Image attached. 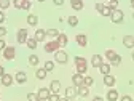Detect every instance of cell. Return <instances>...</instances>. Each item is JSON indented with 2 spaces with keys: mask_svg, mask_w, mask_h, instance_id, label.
I'll list each match as a JSON object with an SVG mask.
<instances>
[{
  "mask_svg": "<svg viewBox=\"0 0 134 101\" xmlns=\"http://www.w3.org/2000/svg\"><path fill=\"white\" fill-rule=\"evenodd\" d=\"M123 18H125V13H123L121 10H118V8H116V10H112L110 19H112L113 23H116V24H118V23H121V21H123Z\"/></svg>",
  "mask_w": 134,
  "mask_h": 101,
  "instance_id": "6da1fadb",
  "label": "cell"
},
{
  "mask_svg": "<svg viewBox=\"0 0 134 101\" xmlns=\"http://www.w3.org/2000/svg\"><path fill=\"white\" fill-rule=\"evenodd\" d=\"M27 24L29 26H37L38 24V18H37L35 14H29L27 16Z\"/></svg>",
  "mask_w": 134,
  "mask_h": 101,
  "instance_id": "ac0fdd59",
  "label": "cell"
},
{
  "mask_svg": "<svg viewBox=\"0 0 134 101\" xmlns=\"http://www.w3.org/2000/svg\"><path fill=\"white\" fill-rule=\"evenodd\" d=\"M70 5L74 10H81L83 8V0H70Z\"/></svg>",
  "mask_w": 134,
  "mask_h": 101,
  "instance_id": "44dd1931",
  "label": "cell"
},
{
  "mask_svg": "<svg viewBox=\"0 0 134 101\" xmlns=\"http://www.w3.org/2000/svg\"><path fill=\"white\" fill-rule=\"evenodd\" d=\"M3 21H5V13H3V11H0V24H2Z\"/></svg>",
  "mask_w": 134,
  "mask_h": 101,
  "instance_id": "7bdbcfd3",
  "label": "cell"
},
{
  "mask_svg": "<svg viewBox=\"0 0 134 101\" xmlns=\"http://www.w3.org/2000/svg\"><path fill=\"white\" fill-rule=\"evenodd\" d=\"M93 82H94V79L93 77H85V85H93Z\"/></svg>",
  "mask_w": 134,
  "mask_h": 101,
  "instance_id": "74e56055",
  "label": "cell"
},
{
  "mask_svg": "<svg viewBox=\"0 0 134 101\" xmlns=\"http://www.w3.org/2000/svg\"><path fill=\"white\" fill-rule=\"evenodd\" d=\"M54 59H56L59 64H65L67 59H69V56H67V53L62 52V50H58V52L54 53Z\"/></svg>",
  "mask_w": 134,
  "mask_h": 101,
  "instance_id": "3957f363",
  "label": "cell"
},
{
  "mask_svg": "<svg viewBox=\"0 0 134 101\" xmlns=\"http://www.w3.org/2000/svg\"><path fill=\"white\" fill-rule=\"evenodd\" d=\"M59 101H69V98H59Z\"/></svg>",
  "mask_w": 134,
  "mask_h": 101,
  "instance_id": "681fc988",
  "label": "cell"
},
{
  "mask_svg": "<svg viewBox=\"0 0 134 101\" xmlns=\"http://www.w3.org/2000/svg\"><path fill=\"white\" fill-rule=\"evenodd\" d=\"M118 7V0H109V8L110 10H116Z\"/></svg>",
  "mask_w": 134,
  "mask_h": 101,
  "instance_id": "1f68e13d",
  "label": "cell"
},
{
  "mask_svg": "<svg viewBox=\"0 0 134 101\" xmlns=\"http://www.w3.org/2000/svg\"><path fill=\"white\" fill-rule=\"evenodd\" d=\"M30 8V0H24V5H23V10H29Z\"/></svg>",
  "mask_w": 134,
  "mask_h": 101,
  "instance_id": "f35d334b",
  "label": "cell"
},
{
  "mask_svg": "<svg viewBox=\"0 0 134 101\" xmlns=\"http://www.w3.org/2000/svg\"><path fill=\"white\" fill-rule=\"evenodd\" d=\"M45 32H46L48 37H58V36H59V32H58L56 29H48V31H45Z\"/></svg>",
  "mask_w": 134,
  "mask_h": 101,
  "instance_id": "f1b7e54d",
  "label": "cell"
},
{
  "mask_svg": "<svg viewBox=\"0 0 134 101\" xmlns=\"http://www.w3.org/2000/svg\"><path fill=\"white\" fill-rule=\"evenodd\" d=\"M26 80H27V75L24 72H18V74H16V82H18V83H26Z\"/></svg>",
  "mask_w": 134,
  "mask_h": 101,
  "instance_id": "7402d4cb",
  "label": "cell"
},
{
  "mask_svg": "<svg viewBox=\"0 0 134 101\" xmlns=\"http://www.w3.org/2000/svg\"><path fill=\"white\" fill-rule=\"evenodd\" d=\"M105 56H107V59L112 63L113 59H115V56H116V53L113 52V50H107V52H105Z\"/></svg>",
  "mask_w": 134,
  "mask_h": 101,
  "instance_id": "484cf974",
  "label": "cell"
},
{
  "mask_svg": "<svg viewBox=\"0 0 134 101\" xmlns=\"http://www.w3.org/2000/svg\"><path fill=\"white\" fill-rule=\"evenodd\" d=\"M132 18H134V14H132Z\"/></svg>",
  "mask_w": 134,
  "mask_h": 101,
  "instance_id": "db71d44e",
  "label": "cell"
},
{
  "mask_svg": "<svg viewBox=\"0 0 134 101\" xmlns=\"http://www.w3.org/2000/svg\"><path fill=\"white\" fill-rule=\"evenodd\" d=\"M120 63H121V56H118V55H116V56H115V59L112 61V64H113V66H118Z\"/></svg>",
  "mask_w": 134,
  "mask_h": 101,
  "instance_id": "8d00e7d4",
  "label": "cell"
},
{
  "mask_svg": "<svg viewBox=\"0 0 134 101\" xmlns=\"http://www.w3.org/2000/svg\"><path fill=\"white\" fill-rule=\"evenodd\" d=\"M26 43H27V47H29L30 50H35V48H37V40H35V39H27Z\"/></svg>",
  "mask_w": 134,
  "mask_h": 101,
  "instance_id": "d4e9b609",
  "label": "cell"
},
{
  "mask_svg": "<svg viewBox=\"0 0 134 101\" xmlns=\"http://www.w3.org/2000/svg\"><path fill=\"white\" fill-rule=\"evenodd\" d=\"M35 75H37V79H40V80H43V79L46 77V71H45V69H37V72H35Z\"/></svg>",
  "mask_w": 134,
  "mask_h": 101,
  "instance_id": "83f0119b",
  "label": "cell"
},
{
  "mask_svg": "<svg viewBox=\"0 0 134 101\" xmlns=\"http://www.w3.org/2000/svg\"><path fill=\"white\" fill-rule=\"evenodd\" d=\"M27 101H40V98H38L37 93H29L27 95Z\"/></svg>",
  "mask_w": 134,
  "mask_h": 101,
  "instance_id": "f546056e",
  "label": "cell"
},
{
  "mask_svg": "<svg viewBox=\"0 0 134 101\" xmlns=\"http://www.w3.org/2000/svg\"><path fill=\"white\" fill-rule=\"evenodd\" d=\"M13 3H14V7H16V8H23V5H24V0H14Z\"/></svg>",
  "mask_w": 134,
  "mask_h": 101,
  "instance_id": "d590c367",
  "label": "cell"
},
{
  "mask_svg": "<svg viewBox=\"0 0 134 101\" xmlns=\"http://www.w3.org/2000/svg\"><path fill=\"white\" fill-rule=\"evenodd\" d=\"M3 74H5V71H3V67H2V66H0V77H2Z\"/></svg>",
  "mask_w": 134,
  "mask_h": 101,
  "instance_id": "c3c4849f",
  "label": "cell"
},
{
  "mask_svg": "<svg viewBox=\"0 0 134 101\" xmlns=\"http://www.w3.org/2000/svg\"><path fill=\"white\" fill-rule=\"evenodd\" d=\"M91 64H93L94 67H99L100 64H102V56H100V55H93V58H91Z\"/></svg>",
  "mask_w": 134,
  "mask_h": 101,
  "instance_id": "5bb4252c",
  "label": "cell"
},
{
  "mask_svg": "<svg viewBox=\"0 0 134 101\" xmlns=\"http://www.w3.org/2000/svg\"><path fill=\"white\" fill-rule=\"evenodd\" d=\"M131 7H132V8H134V0H131Z\"/></svg>",
  "mask_w": 134,
  "mask_h": 101,
  "instance_id": "f907efd6",
  "label": "cell"
},
{
  "mask_svg": "<svg viewBox=\"0 0 134 101\" xmlns=\"http://www.w3.org/2000/svg\"><path fill=\"white\" fill-rule=\"evenodd\" d=\"M102 8H104V5H102V3H96V10H97L99 13H100V10H102Z\"/></svg>",
  "mask_w": 134,
  "mask_h": 101,
  "instance_id": "ee69618b",
  "label": "cell"
},
{
  "mask_svg": "<svg viewBox=\"0 0 134 101\" xmlns=\"http://www.w3.org/2000/svg\"><path fill=\"white\" fill-rule=\"evenodd\" d=\"M16 40H18L19 43H26L27 42V31L26 29H19L18 36H16Z\"/></svg>",
  "mask_w": 134,
  "mask_h": 101,
  "instance_id": "5b68a950",
  "label": "cell"
},
{
  "mask_svg": "<svg viewBox=\"0 0 134 101\" xmlns=\"http://www.w3.org/2000/svg\"><path fill=\"white\" fill-rule=\"evenodd\" d=\"M72 82L75 83V87H80V85H83L85 83V77H83V74H75L74 77H72Z\"/></svg>",
  "mask_w": 134,
  "mask_h": 101,
  "instance_id": "8992f818",
  "label": "cell"
},
{
  "mask_svg": "<svg viewBox=\"0 0 134 101\" xmlns=\"http://www.w3.org/2000/svg\"><path fill=\"white\" fill-rule=\"evenodd\" d=\"M8 7H10V0H0V8L2 10L8 8Z\"/></svg>",
  "mask_w": 134,
  "mask_h": 101,
  "instance_id": "836d02e7",
  "label": "cell"
},
{
  "mask_svg": "<svg viewBox=\"0 0 134 101\" xmlns=\"http://www.w3.org/2000/svg\"><path fill=\"white\" fill-rule=\"evenodd\" d=\"M78 95V90L75 88V87H69V88H65V98H75Z\"/></svg>",
  "mask_w": 134,
  "mask_h": 101,
  "instance_id": "52a82bcc",
  "label": "cell"
},
{
  "mask_svg": "<svg viewBox=\"0 0 134 101\" xmlns=\"http://www.w3.org/2000/svg\"><path fill=\"white\" fill-rule=\"evenodd\" d=\"M132 59H134V53H132Z\"/></svg>",
  "mask_w": 134,
  "mask_h": 101,
  "instance_id": "f5cc1de1",
  "label": "cell"
},
{
  "mask_svg": "<svg viewBox=\"0 0 134 101\" xmlns=\"http://www.w3.org/2000/svg\"><path fill=\"white\" fill-rule=\"evenodd\" d=\"M45 37H46V32H45L43 29H37L35 37H34V39H35L37 42H43V40H45Z\"/></svg>",
  "mask_w": 134,
  "mask_h": 101,
  "instance_id": "7c38bea8",
  "label": "cell"
},
{
  "mask_svg": "<svg viewBox=\"0 0 134 101\" xmlns=\"http://www.w3.org/2000/svg\"><path fill=\"white\" fill-rule=\"evenodd\" d=\"M100 14H102V16H110L112 14V10L109 7H104L102 10H100Z\"/></svg>",
  "mask_w": 134,
  "mask_h": 101,
  "instance_id": "d6a6232c",
  "label": "cell"
},
{
  "mask_svg": "<svg viewBox=\"0 0 134 101\" xmlns=\"http://www.w3.org/2000/svg\"><path fill=\"white\" fill-rule=\"evenodd\" d=\"M120 101H132V98L131 96H128V95H125V96H121V99Z\"/></svg>",
  "mask_w": 134,
  "mask_h": 101,
  "instance_id": "60d3db41",
  "label": "cell"
},
{
  "mask_svg": "<svg viewBox=\"0 0 134 101\" xmlns=\"http://www.w3.org/2000/svg\"><path fill=\"white\" fill-rule=\"evenodd\" d=\"M104 83H105L107 87H113V85H115V77H113V75H110V74L104 75Z\"/></svg>",
  "mask_w": 134,
  "mask_h": 101,
  "instance_id": "2e32d148",
  "label": "cell"
},
{
  "mask_svg": "<svg viewBox=\"0 0 134 101\" xmlns=\"http://www.w3.org/2000/svg\"><path fill=\"white\" fill-rule=\"evenodd\" d=\"M75 63H77V64H78V63H86V59L81 58V56H75Z\"/></svg>",
  "mask_w": 134,
  "mask_h": 101,
  "instance_id": "ab89813d",
  "label": "cell"
},
{
  "mask_svg": "<svg viewBox=\"0 0 134 101\" xmlns=\"http://www.w3.org/2000/svg\"><path fill=\"white\" fill-rule=\"evenodd\" d=\"M86 71H88L86 63H78V64H77V72H78V74H85Z\"/></svg>",
  "mask_w": 134,
  "mask_h": 101,
  "instance_id": "ffe728a7",
  "label": "cell"
},
{
  "mask_svg": "<svg viewBox=\"0 0 134 101\" xmlns=\"http://www.w3.org/2000/svg\"><path fill=\"white\" fill-rule=\"evenodd\" d=\"M37 2H45V0H37Z\"/></svg>",
  "mask_w": 134,
  "mask_h": 101,
  "instance_id": "816d5d0a",
  "label": "cell"
},
{
  "mask_svg": "<svg viewBox=\"0 0 134 101\" xmlns=\"http://www.w3.org/2000/svg\"><path fill=\"white\" fill-rule=\"evenodd\" d=\"M0 79H2V83H3L5 87H10L11 83H13V77H11L10 74H3L2 77H0Z\"/></svg>",
  "mask_w": 134,
  "mask_h": 101,
  "instance_id": "4fadbf2b",
  "label": "cell"
},
{
  "mask_svg": "<svg viewBox=\"0 0 134 101\" xmlns=\"http://www.w3.org/2000/svg\"><path fill=\"white\" fill-rule=\"evenodd\" d=\"M53 2H54V5H59V7H61V5L64 3V0H53Z\"/></svg>",
  "mask_w": 134,
  "mask_h": 101,
  "instance_id": "bcb514c9",
  "label": "cell"
},
{
  "mask_svg": "<svg viewBox=\"0 0 134 101\" xmlns=\"http://www.w3.org/2000/svg\"><path fill=\"white\" fill-rule=\"evenodd\" d=\"M93 101H104V99L100 98V96H96V98H93Z\"/></svg>",
  "mask_w": 134,
  "mask_h": 101,
  "instance_id": "7dc6e473",
  "label": "cell"
},
{
  "mask_svg": "<svg viewBox=\"0 0 134 101\" xmlns=\"http://www.w3.org/2000/svg\"><path fill=\"white\" fill-rule=\"evenodd\" d=\"M56 39H58V43H59L61 47H65L67 42H69V40H67V36H65V34H59Z\"/></svg>",
  "mask_w": 134,
  "mask_h": 101,
  "instance_id": "d6986e66",
  "label": "cell"
},
{
  "mask_svg": "<svg viewBox=\"0 0 134 101\" xmlns=\"http://www.w3.org/2000/svg\"><path fill=\"white\" fill-rule=\"evenodd\" d=\"M118 99V92L116 90H109L107 92V101H116Z\"/></svg>",
  "mask_w": 134,
  "mask_h": 101,
  "instance_id": "e0dca14e",
  "label": "cell"
},
{
  "mask_svg": "<svg viewBox=\"0 0 134 101\" xmlns=\"http://www.w3.org/2000/svg\"><path fill=\"white\" fill-rule=\"evenodd\" d=\"M123 45L126 48H132L134 47V37L132 36H125L123 37Z\"/></svg>",
  "mask_w": 134,
  "mask_h": 101,
  "instance_id": "ba28073f",
  "label": "cell"
},
{
  "mask_svg": "<svg viewBox=\"0 0 134 101\" xmlns=\"http://www.w3.org/2000/svg\"><path fill=\"white\" fill-rule=\"evenodd\" d=\"M67 21H69L70 26H77L78 24V18H77V16H69V19H67Z\"/></svg>",
  "mask_w": 134,
  "mask_h": 101,
  "instance_id": "4dcf8cb0",
  "label": "cell"
},
{
  "mask_svg": "<svg viewBox=\"0 0 134 101\" xmlns=\"http://www.w3.org/2000/svg\"><path fill=\"white\" fill-rule=\"evenodd\" d=\"M5 34H7V29L5 27H0V37H3Z\"/></svg>",
  "mask_w": 134,
  "mask_h": 101,
  "instance_id": "f6af8a7d",
  "label": "cell"
},
{
  "mask_svg": "<svg viewBox=\"0 0 134 101\" xmlns=\"http://www.w3.org/2000/svg\"><path fill=\"white\" fill-rule=\"evenodd\" d=\"M48 101H59V95L58 93H51L49 98H48Z\"/></svg>",
  "mask_w": 134,
  "mask_h": 101,
  "instance_id": "e575fe53",
  "label": "cell"
},
{
  "mask_svg": "<svg viewBox=\"0 0 134 101\" xmlns=\"http://www.w3.org/2000/svg\"><path fill=\"white\" fill-rule=\"evenodd\" d=\"M14 56H16V50L13 47H5V50H3V58L5 59H13Z\"/></svg>",
  "mask_w": 134,
  "mask_h": 101,
  "instance_id": "277c9868",
  "label": "cell"
},
{
  "mask_svg": "<svg viewBox=\"0 0 134 101\" xmlns=\"http://www.w3.org/2000/svg\"><path fill=\"white\" fill-rule=\"evenodd\" d=\"M99 69H100V72H102L104 75H107V74H110V64H100L99 66Z\"/></svg>",
  "mask_w": 134,
  "mask_h": 101,
  "instance_id": "603a6c76",
  "label": "cell"
},
{
  "mask_svg": "<svg viewBox=\"0 0 134 101\" xmlns=\"http://www.w3.org/2000/svg\"><path fill=\"white\" fill-rule=\"evenodd\" d=\"M77 43L80 47H86L88 45V39H86L85 34H78V36H77Z\"/></svg>",
  "mask_w": 134,
  "mask_h": 101,
  "instance_id": "30bf717a",
  "label": "cell"
},
{
  "mask_svg": "<svg viewBox=\"0 0 134 101\" xmlns=\"http://www.w3.org/2000/svg\"><path fill=\"white\" fill-rule=\"evenodd\" d=\"M43 69H45L46 72H51V71L54 69V63H53V61H46V63H45V67H43Z\"/></svg>",
  "mask_w": 134,
  "mask_h": 101,
  "instance_id": "cb8c5ba5",
  "label": "cell"
},
{
  "mask_svg": "<svg viewBox=\"0 0 134 101\" xmlns=\"http://www.w3.org/2000/svg\"><path fill=\"white\" fill-rule=\"evenodd\" d=\"M49 90H51L53 93H59V90H61V82L59 80H53L51 85H49Z\"/></svg>",
  "mask_w": 134,
  "mask_h": 101,
  "instance_id": "9a60e30c",
  "label": "cell"
},
{
  "mask_svg": "<svg viewBox=\"0 0 134 101\" xmlns=\"http://www.w3.org/2000/svg\"><path fill=\"white\" fill-rule=\"evenodd\" d=\"M37 95H38V98H40V99H48V98H49V95H51V92H49V88H40Z\"/></svg>",
  "mask_w": 134,
  "mask_h": 101,
  "instance_id": "9c48e42d",
  "label": "cell"
},
{
  "mask_svg": "<svg viewBox=\"0 0 134 101\" xmlns=\"http://www.w3.org/2000/svg\"><path fill=\"white\" fill-rule=\"evenodd\" d=\"M29 64L37 66V64H38V56H37V55H30V56H29Z\"/></svg>",
  "mask_w": 134,
  "mask_h": 101,
  "instance_id": "4316f807",
  "label": "cell"
},
{
  "mask_svg": "<svg viewBox=\"0 0 134 101\" xmlns=\"http://www.w3.org/2000/svg\"><path fill=\"white\" fill-rule=\"evenodd\" d=\"M78 95L83 96V98H86V96L90 95V88H88V85H85V83H83V85H80V87H78Z\"/></svg>",
  "mask_w": 134,
  "mask_h": 101,
  "instance_id": "8fae6325",
  "label": "cell"
},
{
  "mask_svg": "<svg viewBox=\"0 0 134 101\" xmlns=\"http://www.w3.org/2000/svg\"><path fill=\"white\" fill-rule=\"evenodd\" d=\"M5 47H7V45H5V40L0 39V50H5Z\"/></svg>",
  "mask_w": 134,
  "mask_h": 101,
  "instance_id": "b9f144b4",
  "label": "cell"
},
{
  "mask_svg": "<svg viewBox=\"0 0 134 101\" xmlns=\"http://www.w3.org/2000/svg\"><path fill=\"white\" fill-rule=\"evenodd\" d=\"M59 48H61V45L58 43V40H51V42H48V43L45 45V52H46V53H53V52L56 53Z\"/></svg>",
  "mask_w": 134,
  "mask_h": 101,
  "instance_id": "7a4b0ae2",
  "label": "cell"
}]
</instances>
